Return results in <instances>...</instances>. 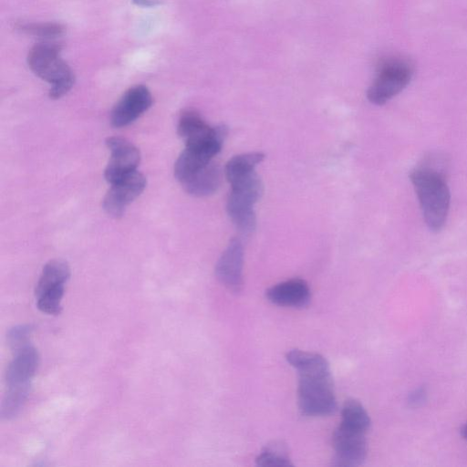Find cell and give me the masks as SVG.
Returning <instances> with one entry per match:
<instances>
[{
  "instance_id": "cell-1",
  "label": "cell",
  "mask_w": 467,
  "mask_h": 467,
  "mask_svg": "<svg viewBox=\"0 0 467 467\" xmlns=\"http://www.w3.org/2000/svg\"><path fill=\"white\" fill-rule=\"evenodd\" d=\"M286 360L299 375L298 404L304 415L327 416L337 409L331 370L327 359L300 349L287 352Z\"/></svg>"
},
{
  "instance_id": "cell-2",
  "label": "cell",
  "mask_w": 467,
  "mask_h": 467,
  "mask_svg": "<svg viewBox=\"0 0 467 467\" xmlns=\"http://www.w3.org/2000/svg\"><path fill=\"white\" fill-rule=\"evenodd\" d=\"M410 179L426 224L431 231H440L445 224L451 200L443 175L430 167H420L410 172Z\"/></svg>"
},
{
  "instance_id": "cell-3",
  "label": "cell",
  "mask_w": 467,
  "mask_h": 467,
  "mask_svg": "<svg viewBox=\"0 0 467 467\" xmlns=\"http://www.w3.org/2000/svg\"><path fill=\"white\" fill-rule=\"evenodd\" d=\"M59 52L58 45L45 41L35 45L27 56L30 69L52 85L49 97L54 99L67 93L75 82L73 71L60 57Z\"/></svg>"
},
{
  "instance_id": "cell-4",
  "label": "cell",
  "mask_w": 467,
  "mask_h": 467,
  "mask_svg": "<svg viewBox=\"0 0 467 467\" xmlns=\"http://www.w3.org/2000/svg\"><path fill=\"white\" fill-rule=\"evenodd\" d=\"M226 210L236 228L244 234H251L256 225L254 204L263 193V183L259 176L253 173L233 182Z\"/></svg>"
},
{
  "instance_id": "cell-5",
  "label": "cell",
  "mask_w": 467,
  "mask_h": 467,
  "mask_svg": "<svg viewBox=\"0 0 467 467\" xmlns=\"http://www.w3.org/2000/svg\"><path fill=\"white\" fill-rule=\"evenodd\" d=\"M413 75L411 64L403 58H387L378 67L375 79L367 91L368 99L376 105H383L401 92Z\"/></svg>"
},
{
  "instance_id": "cell-6",
  "label": "cell",
  "mask_w": 467,
  "mask_h": 467,
  "mask_svg": "<svg viewBox=\"0 0 467 467\" xmlns=\"http://www.w3.org/2000/svg\"><path fill=\"white\" fill-rule=\"evenodd\" d=\"M69 276V266L63 260L55 259L45 265L35 290L36 306L41 312L60 314L65 285Z\"/></svg>"
},
{
  "instance_id": "cell-7",
  "label": "cell",
  "mask_w": 467,
  "mask_h": 467,
  "mask_svg": "<svg viewBox=\"0 0 467 467\" xmlns=\"http://www.w3.org/2000/svg\"><path fill=\"white\" fill-rule=\"evenodd\" d=\"M366 431L340 422L332 436L335 456L332 465L355 467L361 465L367 457Z\"/></svg>"
},
{
  "instance_id": "cell-8",
  "label": "cell",
  "mask_w": 467,
  "mask_h": 467,
  "mask_svg": "<svg viewBox=\"0 0 467 467\" xmlns=\"http://www.w3.org/2000/svg\"><path fill=\"white\" fill-rule=\"evenodd\" d=\"M224 125L209 126L195 110L187 109L181 114L178 133L186 146L222 144L227 136Z\"/></svg>"
},
{
  "instance_id": "cell-9",
  "label": "cell",
  "mask_w": 467,
  "mask_h": 467,
  "mask_svg": "<svg viewBox=\"0 0 467 467\" xmlns=\"http://www.w3.org/2000/svg\"><path fill=\"white\" fill-rule=\"evenodd\" d=\"M106 144L110 151V159L104 175L106 181L113 184L137 171L140 154L130 141L121 137H109Z\"/></svg>"
},
{
  "instance_id": "cell-10",
  "label": "cell",
  "mask_w": 467,
  "mask_h": 467,
  "mask_svg": "<svg viewBox=\"0 0 467 467\" xmlns=\"http://www.w3.org/2000/svg\"><path fill=\"white\" fill-rule=\"evenodd\" d=\"M110 185L103 200V208L109 215L119 218L123 215L127 206L143 192L146 179L136 171Z\"/></svg>"
},
{
  "instance_id": "cell-11",
  "label": "cell",
  "mask_w": 467,
  "mask_h": 467,
  "mask_svg": "<svg viewBox=\"0 0 467 467\" xmlns=\"http://www.w3.org/2000/svg\"><path fill=\"white\" fill-rule=\"evenodd\" d=\"M152 104L150 90L142 85L128 89L112 109L111 124L116 128L125 127L147 111Z\"/></svg>"
},
{
  "instance_id": "cell-12",
  "label": "cell",
  "mask_w": 467,
  "mask_h": 467,
  "mask_svg": "<svg viewBox=\"0 0 467 467\" xmlns=\"http://www.w3.org/2000/svg\"><path fill=\"white\" fill-rule=\"evenodd\" d=\"M244 248L240 240L232 239L215 265V275L230 291L243 287Z\"/></svg>"
},
{
  "instance_id": "cell-13",
  "label": "cell",
  "mask_w": 467,
  "mask_h": 467,
  "mask_svg": "<svg viewBox=\"0 0 467 467\" xmlns=\"http://www.w3.org/2000/svg\"><path fill=\"white\" fill-rule=\"evenodd\" d=\"M39 364L37 350L27 344L15 350V357L7 366L5 382L7 387H31V381Z\"/></svg>"
},
{
  "instance_id": "cell-14",
  "label": "cell",
  "mask_w": 467,
  "mask_h": 467,
  "mask_svg": "<svg viewBox=\"0 0 467 467\" xmlns=\"http://www.w3.org/2000/svg\"><path fill=\"white\" fill-rule=\"evenodd\" d=\"M266 298L281 306L304 307L308 305L311 293L307 283L299 278L278 283L265 292Z\"/></svg>"
},
{
  "instance_id": "cell-15",
  "label": "cell",
  "mask_w": 467,
  "mask_h": 467,
  "mask_svg": "<svg viewBox=\"0 0 467 467\" xmlns=\"http://www.w3.org/2000/svg\"><path fill=\"white\" fill-rule=\"evenodd\" d=\"M216 144L186 146L174 165V175L181 182L207 165L221 150Z\"/></svg>"
},
{
  "instance_id": "cell-16",
  "label": "cell",
  "mask_w": 467,
  "mask_h": 467,
  "mask_svg": "<svg viewBox=\"0 0 467 467\" xmlns=\"http://www.w3.org/2000/svg\"><path fill=\"white\" fill-rule=\"evenodd\" d=\"M220 182V167L212 161L181 183L189 194L203 197L216 192Z\"/></svg>"
},
{
  "instance_id": "cell-17",
  "label": "cell",
  "mask_w": 467,
  "mask_h": 467,
  "mask_svg": "<svg viewBox=\"0 0 467 467\" xmlns=\"http://www.w3.org/2000/svg\"><path fill=\"white\" fill-rule=\"evenodd\" d=\"M265 155L262 152H248L233 157L225 165V177L233 182L253 173L255 166L260 163Z\"/></svg>"
},
{
  "instance_id": "cell-18",
  "label": "cell",
  "mask_w": 467,
  "mask_h": 467,
  "mask_svg": "<svg viewBox=\"0 0 467 467\" xmlns=\"http://www.w3.org/2000/svg\"><path fill=\"white\" fill-rule=\"evenodd\" d=\"M29 390V386L7 387L1 404V417L11 420L17 416L27 400Z\"/></svg>"
},
{
  "instance_id": "cell-19",
  "label": "cell",
  "mask_w": 467,
  "mask_h": 467,
  "mask_svg": "<svg viewBox=\"0 0 467 467\" xmlns=\"http://www.w3.org/2000/svg\"><path fill=\"white\" fill-rule=\"evenodd\" d=\"M256 465L262 467L293 466L286 447L282 442L274 441L265 446L255 459Z\"/></svg>"
},
{
  "instance_id": "cell-20",
  "label": "cell",
  "mask_w": 467,
  "mask_h": 467,
  "mask_svg": "<svg viewBox=\"0 0 467 467\" xmlns=\"http://www.w3.org/2000/svg\"><path fill=\"white\" fill-rule=\"evenodd\" d=\"M341 422L368 431L370 427L369 416L362 406L356 400H348L344 402L341 410Z\"/></svg>"
},
{
  "instance_id": "cell-21",
  "label": "cell",
  "mask_w": 467,
  "mask_h": 467,
  "mask_svg": "<svg viewBox=\"0 0 467 467\" xmlns=\"http://www.w3.org/2000/svg\"><path fill=\"white\" fill-rule=\"evenodd\" d=\"M18 29L22 32L46 39H52L62 36L65 27L57 23H28L21 24Z\"/></svg>"
},
{
  "instance_id": "cell-22",
  "label": "cell",
  "mask_w": 467,
  "mask_h": 467,
  "mask_svg": "<svg viewBox=\"0 0 467 467\" xmlns=\"http://www.w3.org/2000/svg\"><path fill=\"white\" fill-rule=\"evenodd\" d=\"M32 330L33 328L29 325H19L11 328L7 335V340L12 349L16 350L27 345Z\"/></svg>"
},
{
  "instance_id": "cell-23",
  "label": "cell",
  "mask_w": 467,
  "mask_h": 467,
  "mask_svg": "<svg viewBox=\"0 0 467 467\" xmlns=\"http://www.w3.org/2000/svg\"><path fill=\"white\" fill-rule=\"evenodd\" d=\"M132 2L140 6H156L161 3V0H132Z\"/></svg>"
},
{
  "instance_id": "cell-24",
  "label": "cell",
  "mask_w": 467,
  "mask_h": 467,
  "mask_svg": "<svg viewBox=\"0 0 467 467\" xmlns=\"http://www.w3.org/2000/svg\"><path fill=\"white\" fill-rule=\"evenodd\" d=\"M462 436L467 440V423L461 430Z\"/></svg>"
}]
</instances>
